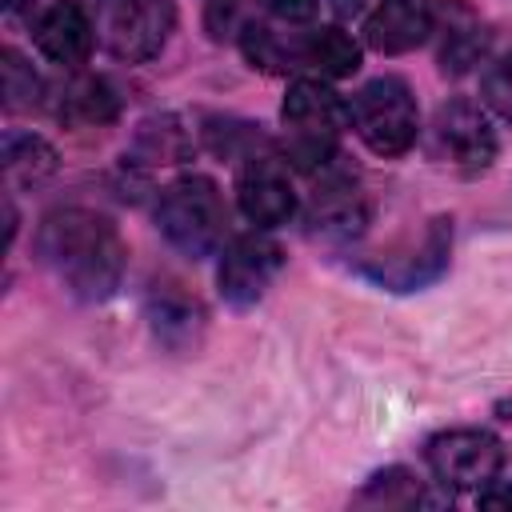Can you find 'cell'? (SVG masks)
<instances>
[{
	"label": "cell",
	"instance_id": "obj_21",
	"mask_svg": "<svg viewBox=\"0 0 512 512\" xmlns=\"http://www.w3.org/2000/svg\"><path fill=\"white\" fill-rule=\"evenodd\" d=\"M360 500L364 504H396V508H408V504H420L424 500V492H420V484H416V476L412 472H404V468H384V472H376L372 480H368V488L360 492Z\"/></svg>",
	"mask_w": 512,
	"mask_h": 512
},
{
	"label": "cell",
	"instance_id": "obj_12",
	"mask_svg": "<svg viewBox=\"0 0 512 512\" xmlns=\"http://www.w3.org/2000/svg\"><path fill=\"white\" fill-rule=\"evenodd\" d=\"M204 308L196 296H188L180 284L160 280L148 292V324L156 332L160 344H168L172 352H192L204 336Z\"/></svg>",
	"mask_w": 512,
	"mask_h": 512
},
{
	"label": "cell",
	"instance_id": "obj_14",
	"mask_svg": "<svg viewBox=\"0 0 512 512\" xmlns=\"http://www.w3.org/2000/svg\"><path fill=\"white\" fill-rule=\"evenodd\" d=\"M484 48H488L484 20L464 0H444L440 4V68L460 76L484 56Z\"/></svg>",
	"mask_w": 512,
	"mask_h": 512
},
{
	"label": "cell",
	"instance_id": "obj_9",
	"mask_svg": "<svg viewBox=\"0 0 512 512\" xmlns=\"http://www.w3.org/2000/svg\"><path fill=\"white\" fill-rule=\"evenodd\" d=\"M280 268H284V248L272 236H260V232L236 236L220 256V272H216L220 296L232 308H252L256 300H264Z\"/></svg>",
	"mask_w": 512,
	"mask_h": 512
},
{
	"label": "cell",
	"instance_id": "obj_11",
	"mask_svg": "<svg viewBox=\"0 0 512 512\" xmlns=\"http://www.w3.org/2000/svg\"><path fill=\"white\" fill-rule=\"evenodd\" d=\"M32 40L40 48L44 60L60 64V68H80L92 56L96 44V24L88 20V12L76 0H56L52 8L40 12Z\"/></svg>",
	"mask_w": 512,
	"mask_h": 512
},
{
	"label": "cell",
	"instance_id": "obj_1",
	"mask_svg": "<svg viewBox=\"0 0 512 512\" xmlns=\"http://www.w3.org/2000/svg\"><path fill=\"white\" fill-rule=\"evenodd\" d=\"M36 260L76 300H108L128 264V248L116 224L92 208H52L36 228Z\"/></svg>",
	"mask_w": 512,
	"mask_h": 512
},
{
	"label": "cell",
	"instance_id": "obj_15",
	"mask_svg": "<svg viewBox=\"0 0 512 512\" xmlns=\"http://www.w3.org/2000/svg\"><path fill=\"white\" fill-rule=\"evenodd\" d=\"M312 232H320L324 240H352L364 228V204L356 196V188L348 180H324L312 196V212H308Z\"/></svg>",
	"mask_w": 512,
	"mask_h": 512
},
{
	"label": "cell",
	"instance_id": "obj_13",
	"mask_svg": "<svg viewBox=\"0 0 512 512\" xmlns=\"http://www.w3.org/2000/svg\"><path fill=\"white\" fill-rule=\"evenodd\" d=\"M432 24L436 20H432L428 0H384L364 20V40L384 56H400L424 44L432 36Z\"/></svg>",
	"mask_w": 512,
	"mask_h": 512
},
{
	"label": "cell",
	"instance_id": "obj_22",
	"mask_svg": "<svg viewBox=\"0 0 512 512\" xmlns=\"http://www.w3.org/2000/svg\"><path fill=\"white\" fill-rule=\"evenodd\" d=\"M480 96H484V104H488L500 120H508V124H512V48H508V52H500V56L484 68Z\"/></svg>",
	"mask_w": 512,
	"mask_h": 512
},
{
	"label": "cell",
	"instance_id": "obj_8",
	"mask_svg": "<svg viewBox=\"0 0 512 512\" xmlns=\"http://www.w3.org/2000/svg\"><path fill=\"white\" fill-rule=\"evenodd\" d=\"M448 256H452V220L436 216L424 224L420 240L408 244L400 256H380L372 264H360V272L388 292H416L440 280V272L448 268Z\"/></svg>",
	"mask_w": 512,
	"mask_h": 512
},
{
	"label": "cell",
	"instance_id": "obj_20",
	"mask_svg": "<svg viewBox=\"0 0 512 512\" xmlns=\"http://www.w3.org/2000/svg\"><path fill=\"white\" fill-rule=\"evenodd\" d=\"M0 60H4L0 68H4V104H8V112L40 104L44 84H40V76L32 72V64H28L16 48H4V56H0Z\"/></svg>",
	"mask_w": 512,
	"mask_h": 512
},
{
	"label": "cell",
	"instance_id": "obj_7",
	"mask_svg": "<svg viewBox=\"0 0 512 512\" xmlns=\"http://www.w3.org/2000/svg\"><path fill=\"white\" fill-rule=\"evenodd\" d=\"M496 132L480 104L452 96L432 116V152L464 176H480L496 160Z\"/></svg>",
	"mask_w": 512,
	"mask_h": 512
},
{
	"label": "cell",
	"instance_id": "obj_5",
	"mask_svg": "<svg viewBox=\"0 0 512 512\" xmlns=\"http://www.w3.org/2000/svg\"><path fill=\"white\" fill-rule=\"evenodd\" d=\"M172 28H176L172 0H100V12H96L100 44L128 64H144L160 56Z\"/></svg>",
	"mask_w": 512,
	"mask_h": 512
},
{
	"label": "cell",
	"instance_id": "obj_3",
	"mask_svg": "<svg viewBox=\"0 0 512 512\" xmlns=\"http://www.w3.org/2000/svg\"><path fill=\"white\" fill-rule=\"evenodd\" d=\"M156 228L176 252L192 260L212 256L228 232V208L220 200V188L200 172L176 176L156 200Z\"/></svg>",
	"mask_w": 512,
	"mask_h": 512
},
{
	"label": "cell",
	"instance_id": "obj_23",
	"mask_svg": "<svg viewBox=\"0 0 512 512\" xmlns=\"http://www.w3.org/2000/svg\"><path fill=\"white\" fill-rule=\"evenodd\" d=\"M140 148H144L152 160H160V164L180 160V156H184V132L176 128L172 116L148 120V124H140Z\"/></svg>",
	"mask_w": 512,
	"mask_h": 512
},
{
	"label": "cell",
	"instance_id": "obj_19",
	"mask_svg": "<svg viewBox=\"0 0 512 512\" xmlns=\"http://www.w3.org/2000/svg\"><path fill=\"white\" fill-rule=\"evenodd\" d=\"M240 48L248 56L252 68H264V72H280L296 60V44L280 40L268 24H244L240 28Z\"/></svg>",
	"mask_w": 512,
	"mask_h": 512
},
{
	"label": "cell",
	"instance_id": "obj_25",
	"mask_svg": "<svg viewBox=\"0 0 512 512\" xmlns=\"http://www.w3.org/2000/svg\"><path fill=\"white\" fill-rule=\"evenodd\" d=\"M480 508H512V480H492L488 488L476 492Z\"/></svg>",
	"mask_w": 512,
	"mask_h": 512
},
{
	"label": "cell",
	"instance_id": "obj_24",
	"mask_svg": "<svg viewBox=\"0 0 512 512\" xmlns=\"http://www.w3.org/2000/svg\"><path fill=\"white\" fill-rule=\"evenodd\" d=\"M264 8H268L276 20H284V24H304V20L316 16L320 0H264Z\"/></svg>",
	"mask_w": 512,
	"mask_h": 512
},
{
	"label": "cell",
	"instance_id": "obj_4",
	"mask_svg": "<svg viewBox=\"0 0 512 512\" xmlns=\"http://www.w3.org/2000/svg\"><path fill=\"white\" fill-rule=\"evenodd\" d=\"M348 120H352L356 136L376 156H404L416 144V132H420L416 96H412L408 80H400V76H376V80H368L352 96Z\"/></svg>",
	"mask_w": 512,
	"mask_h": 512
},
{
	"label": "cell",
	"instance_id": "obj_17",
	"mask_svg": "<svg viewBox=\"0 0 512 512\" xmlns=\"http://www.w3.org/2000/svg\"><path fill=\"white\" fill-rule=\"evenodd\" d=\"M56 112L68 124H108V120H116L120 100H116V88L104 76H76L60 92Z\"/></svg>",
	"mask_w": 512,
	"mask_h": 512
},
{
	"label": "cell",
	"instance_id": "obj_26",
	"mask_svg": "<svg viewBox=\"0 0 512 512\" xmlns=\"http://www.w3.org/2000/svg\"><path fill=\"white\" fill-rule=\"evenodd\" d=\"M328 4L336 8V16H356L364 8V0H328Z\"/></svg>",
	"mask_w": 512,
	"mask_h": 512
},
{
	"label": "cell",
	"instance_id": "obj_27",
	"mask_svg": "<svg viewBox=\"0 0 512 512\" xmlns=\"http://www.w3.org/2000/svg\"><path fill=\"white\" fill-rule=\"evenodd\" d=\"M24 4H28V0H4V8H8V12H16V8H24Z\"/></svg>",
	"mask_w": 512,
	"mask_h": 512
},
{
	"label": "cell",
	"instance_id": "obj_18",
	"mask_svg": "<svg viewBox=\"0 0 512 512\" xmlns=\"http://www.w3.org/2000/svg\"><path fill=\"white\" fill-rule=\"evenodd\" d=\"M60 168L56 148L36 132H4V176L12 184H40Z\"/></svg>",
	"mask_w": 512,
	"mask_h": 512
},
{
	"label": "cell",
	"instance_id": "obj_6",
	"mask_svg": "<svg viewBox=\"0 0 512 512\" xmlns=\"http://www.w3.org/2000/svg\"><path fill=\"white\" fill-rule=\"evenodd\" d=\"M424 460L432 476L452 492H480L504 468V444L484 428H452L428 440Z\"/></svg>",
	"mask_w": 512,
	"mask_h": 512
},
{
	"label": "cell",
	"instance_id": "obj_10",
	"mask_svg": "<svg viewBox=\"0 0 512 512\" xmlns=\"http://www.w3.org/2000/svg\"><path fill=\"white\" fill-rule=\"evenodd\" d=\"M236 204H240L244 220L256 228H280L292 220L296 192H292L288 168L268 148L244 156V164L236 172Z\"/></svg>",
	"mask_w": 512,
	"mask_h": 512
},
{
	"label": "cell",
	"instance_id": "obj_16",
	"mask_svg": "<svg viewBox=\"0 0 512 512\" xmlns=\"http://www.w3.org/2000/svg\"><path fill=\"white\" fill-rule=\"evenodd\" d=\"M296 60L308 64V68H316L320 76L340 80V76H352V72L360 68V44H356L344 28L324 24V28H312V32L296 44Z\"/></svg>",
	"mask_w": 512,
	"mask_h": 512
},
{
	"label": "cell",
	"instance_id": "obj_2",
	"mask_svg": "<svg viewBox=\"0 0 512 512\" xmlns=\"http://www.w3.org/2000/svg\"><path fill=\"white\" fill-rule=\"evenodd\" d=\"M280 120L288 132L284 156H288V164H296L304 172L328 168V160L336 156L340 132L352 124L340 92H332L320 80H292L284 92V104H280Z\"/></svg>",
	"mask_w": 512,
	"mask_h": 512
}]
</instances>
